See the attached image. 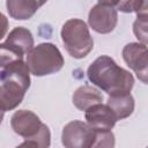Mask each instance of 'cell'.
Wrapping results in <instances>:
<instances>
[{"mask_svg": "<svg viewBox=\"0 0 148 148\" xmlns=\"http://www.w3.org/2000/svg\"><path fill=\"white\" fill-rule=\"evenodd\" d=\"M89 81L106 92L109 96L131 94L134 86L133 75L109 56L95 59L87 69Z\"/></svg>", "mask_w": 148, "mask_h": 148, "instance_id": "obj_1", "label": "cell"}, {"mask_svg": "<svg viewBox=\"0 0 148 148\" xmlns=\"http://www.w3.org/2000/svg\"><path fill=\"white\" fill-rule=\"evenodd\" d=\"M13 131L24 140L34 141L38 148H49L51 143V133L49 127L43 124L39 117L30 110L15 111L10 118Z\"/></svg>", "mask_w": 148, "mask_h": 148, "instance_id": "obj_2", "label": "cell"}, {"mask_svg": "<svg viewBox=\"0 0 148 148\" xmlns=\"http://www.w3.org/2000/svg\"><path fill=\"white\" fill-rule=\"evenodd\" d=\"M29 72L35 76H45L59 72L65 61L60 50L52 43H42L27 53Z\"/></svg>", "mask_w": 148, "mask_h": 148, "instance_id": "obj_3", "label": "cell"}, {"mask_svg": "<svg viewBox=\"0 0 148 148\" xmlns=\"http://www.w3.org/2000/svg\"><path fill=\"white\" fill-rule=\"evenodd\" d=\"M61 39L68 54L75 59L87 57L94 47V40L88 25L80 18H71L64 23Z\"/></svg>", "mask_w": 148, "mask_h": 148, "instance_id": "obj_4", "label": "cell"}, {"mask_svg": "<svg viewBox=\"0 0 148 148\" xmlns=\"http://www.w3.org/2000/svg\"><path fill=\"white\" fill-rule=\"evenodd\" d=\"M118 22V13L111 1H98L89 12L88 23L98 34L113 31Z\"/></svg>", "mask_w": 148, "mask_h": 148, "instance_id": "obj_5", "label": "cell"}, {"mask_svg": "<svg viewBox=\"0 0 148 148\" xmlns=\"http://www.w3.org/2000/svg\"><path fill=\"white\" fill-rule=\"evenodd\" d=\"M95 138V131L81 120H73L62 128L61 142L65 148H90Z\"/></svg>", "mask_w": 148, "mask_h": 148, "instance_id": "obj_6", "label": "cell"}, {"mask_svg": "<svg viewBox=\"0 0 148 148\" xmlns=\"http://www.w3.org/2000/svg\"><path fill=\"white\" fill-rule=\"evenodd\" d=\"M123 58L127 66L134 71L139 80H141L143 83H147V45L141 43H128L123 49Z\"/></svg>", "mask_w": 148, "mask_h": 148, "instance_id": "obj_7", "label": "cell"}, {"mask_svg": "<svg viewBox=\"0 0 148 148\" xmlns=\"http://www.w3.org/2000/svg\"><path fill=\"white\" fill-rule=\"evenodd\" d=\"M0 84V110L12 111L17 108L24 98L29 88L15 80H3Z\"/></svg>", "mask_w": 148, "mask_h": 148, "instance_id": "obj_8", "label": "cell"}, {"mask_svg": "<svg viewBox=\"0 0 148 148\" xmlns=\"http://www.w3.org/2000/svg\"><path fill=\"white\" fill-rule=\"evenodd\" d=\"M84 112L88 126L95 131H111L116 125L117 118L106 104H95Z\"/></svg>", "mask_w": 148, "mask_h": 148, "instance_id": "obj_9", "label": "cell"}, {"mask_svg": "<svg viewBox=\"0 0 148 148\" xmlns=\"http://www.w3.org/2000/svg\"><path fill=\"white\" fill-rule=\"evenodd\" d=\"M44 1L35 0H8L6 2L7 12L15 20H29L42 7Z\"/></svg>", "mask_w": 148, "mask_h": 148, "instance_id": "obj_10", "label": "cell"}, {"mask_svg": "<svg viewBox=\"0 0 148 148\" xmlns=\"http://www.w3.org/2000/svg\"><path fill=\"white\" fill-rule=\"evenodd\" d=\"M72 101L76 109H79L81 111H86L90 106L102 103L103 96L99 92V90H97L96 88H94L91 86L86 84V86L79 87L74 91Z\"/></svg>", "mask_w": 148, "mask_h": 148, "instance_id": "obj_11", "label": "cell"}, {"mask_svg": "<svg viewBox=\"0 0 148 148\" xmlns=\"http://www.w3.org/2000/svg\"><path fill=\"white\" fill-rule=\"evenodd\" d=\"M106 105L112 110L117 120L130 117L134 111V98L131 94L109 96Z\"/></svg>", "mask_w": 148, "mask_h": 148, "instance_id": "obj_12", "label": "cell"}, {"mask_svg": "<svg viewBox=\"0 0 148 148\" xmlns=\"http://www.w3.org/2000/svg\"><path fill=\"white\" fill-rule=\"evenodd\" d=\"M15 80L27 88L30 87V72L27 64L23 60H17L0 71V81Z\"/></svg>", "mask_w": 148, "mask_h": 148, "instance_id": "obj_13", "label": "cell"}, {"mask_svg": "<svg viewBox=\"0 0 148 148\" xmlns=\"http://www.w3.org/2000/svg\"><path fill=\"white\" fill-rule=\"evenodd\" d=\"M8 44L16 47L20 52H22L24 56L34 47V37L30 30L23 27H16L14 28L9 35L7 36L6 40Z\"/></svg>", "mask_w": 148, "mask_h": 148, "instance_id": "obj_14", "label": "cell"}, {"mask_svg": "<svg viewBox=\"0 0 148 148\" xmlns=\"http://www.w3.org/2000/svg\"><path fill=\"white\" fill-rule=\"evenodd\" d=\"M23 56L22 52L7 42L0 43V68H5L17 60H23Z\"/></svg>", "mask_w": 148, "mask_h": 148, "instance_id": "obj_15", "label": "cell"}, {"mask_svg": "<svg viewBox=\"0 0 148 148\" xmlns=\"http://www.w3.org/2000/svg\"><path fill=\"white\" fill-rule=\"evenodd\" d=\"M114 134L111 131H95L94 142L90 148H114Z\"/></svg>", "mask_w": 148, "mask_h": 148, "instance_id": "obj_16", "label": "cell"}, {"mask_svg": "<svg viewBox=\"0 0 148 148\" xmlns=\"http://www.w3.org/2000/svg\"><path fill=\"white\" fill-rule=\"evenodd\" d=\"M113 6L124 13H147V1H114Z\"/></svg>", "mask_w": 148, "mask_h": 148, "instance_id": "obj_17", "label": "cell"}, {"mask_svg": "<svg viewBox=\"0 0 148 148\" xmlns=\"http://www.w3.org/2000/svg\"><path fill=\"white\" fill-rule=\"evenodd\" d=\"M133 31L139 43L147 45V13L138 14V17L133 24Z\"/></svg>", "mask_w": 148, "mask_h": 148, "instance_id": "obj_18", "label": "cell"}, {"mask_svg": "<svg viewBox=\"0 0 148 148\" xmlns=\"http://www.w3.org/2000/svg\"><path fill=\"white\" fill-rule=\"evenodd\" d=\"M8 31V20L0 12V39H2Z\"/></svg>", "mask_w": 148, "mask_h": 148, "instance_id": "obj_19", "label": "cell"}, {"mask_svg": "<svg viewBox=\"0 0 148 148\" xmlns=\"http://www.w3.org/2000/svg\"><path fill=\"white\" fill-rule=\"evenodd\" d=\"M15 148H38V146L34 141H31V140H24L21 145H18Z\"/></svg>", "mask_w": 148, "mask_h": 148, "instance_id": "obj_20", "label": "cell"}, {"mask_svg": "<svg viewBox=\"0 0 148 148\" xmlns=\"http://www.w3.org/2000/svg\"><path fill=\"white\" fill-rule=\"evenodd\" d=\"M3 113H5V112L0 110V124L2 123V119H3Z\"/></svg>", "mask_w": 148, "mask_h": 148, "instance_id": "obj_21", "label": "cell"}]
</instances>
